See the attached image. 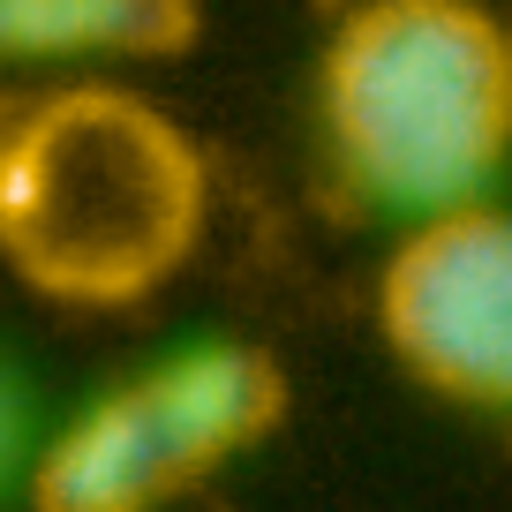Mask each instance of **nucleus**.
<instances>
[{
  "label": "nucleus",
  "instance_id": "7ed1b4c3",
  "mask_svg": "<svg viewBox=\"0 0 512 512\" xmlns=\"http://www.w3.org/2000/svg\"><path fill=\"white\" fill-rule=\"evenodd\" d=\"M377 332L422 392L512 422V211L407 219L377 272Z\"/></svg>",
  "mask_w": 512,
  "mask_h": 512
},
{
  "label": "nucleus",
  "instance_id": "f03ea898",
  "mask_svg": "<svg viewBox=\"0 0 512 512\" xmlns=\"http://www.w3.org/2000/svg\"><path fill=\"white\" fill-rule=\"evenodd\" d=\"M317 121L362 204H482L512 159V23L482 0H354L317 61Z\"/></svg>",
  "mask_w": 512,
  "mask_h": 512
},
{
  "label": "nucleus",
  "instance_id": "f257e3e1",
  "mask_svg": "<svg viewBox=\"0 0 512 512\" xmlns=\"http://www.w3.org/2000/svg\"><path fill=\"white\" fill-rule=\"evenodd\" d=\"M196 136L121 83H61L0 121V264L61 309H136L196 256Z\"/></svg>",
  "mask_w": 512,
  "mask_h": 512
},
{
  "label": "nucleus",
  "instance_id": "0eeeda50",
  "mask_svg": "<svg viewBox=\"0 0 512 512\" xmlns=\"http://www.w3.org/2000/svg\"><path fill=\"white\" fill-rule=\"evenodd\" d=\"M0 445H8V415H0Z\"/></svg>",
  "mask_w": 512,
  "mask_h": 512
},
{
  "label": "nucleus",
  "instance_id": "39448f33",
  "mask_svg": "<svg viewBox=\"0 0 512 512\" xmlns=\"http://www.w3.org/2000/svg\"><path fill=\"white\" fill-rule=\"evenodd\" d=\"M181 490L189 482L128 384L83 407V422H68L31 467V512H159Z\"/></svg>",
  "mask_w": 512,
  "mask_h": 512
},
{
  "label": "nucleus",
  "instance_id": "20e7f679",
  "mask_svg": "<svg viewBox=\"0 0 512 512\" xmlns=\"http://www.w3.org/2000/svg\"><path fill=\"white\" fill-rule=\"evenodd\" d=\"M128 392L144 400L151 430L174 452L189 490L204 475H219L226 460H241L249 445H264V437L279 430V415H287V377H279V362L264 347H241V339H204V347L166 354V362L144 369Z\"/></svg>",
  "mask_w": 512,
  "mask_h": 512
},
{
  "label": "nucleus",
  "instance_id": "423d86ee",
  "mask_svg": "<svg viewBox=\"0 0 512 512\" xmlns=\"http://www.w3.org/2000/svg\"><path fill=\"white\" fill-rule=\"evenodd\" d=\"M196 0H0V68L174 61L196 46Z\"/></svg>",
  "mask_w": 512,
  "mask_h": 512
}]
</instances>
